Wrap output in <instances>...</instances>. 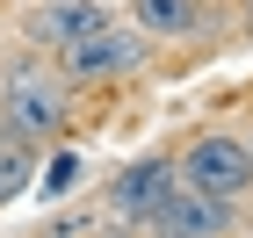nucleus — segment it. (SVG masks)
<instances>
[{
	"instance_id": "1",
	"label": "nucleus",
	"mask_w": 253,
	"mask_h": 238,
	"mask_svg": "<svg viewBox=\"0 0 253 238\" xmlns=\"http://www.w3.org/2000/svg\"><path fill=\"white\" fill-rule=\"evenodd\" d=\"M174 166H181V188H195V195H224L232 202V195L253 188V152L239 137H195Z\"/></svg>"
},
{
	"instance_id": "2",
	"label": "nucleus",
	"mask_w": 253,
	"mask_h": 238,
	"mask_svg": "<svg viewBox=\"0 0 253 238\" xmlns=\"http://www.w3.org/2000/svg\"><path fill=\"white\" fill-rule=\"evenodd\" d=\"M145 29H116V22H101V29H87V36H73V43H58V65L73 79H116V72H130L137 58H145Z\"/></svg>"
},
{
	"instance_id": "3",
	"label": "nucleus",
	"mask_w": 253,
	"mask_h": 238,
	"mask_svg": "<svg viewBox=\"0 0 253 238\" xmlns=\"http://www.w3.org/2000/svg\"><path fill=\"white\" fill-rule=\"evenodd\" d=\"M0 116H7V130H22V137H51L65 123L58 79L37 72V65H15V72H7V94H0Z\"/></svg>"
},
{
	"instance_id": "4",
	"label": "nucleus",
	"mask_w": 253,
	"mask_h": 238,
	"mask_svg": "<svg viewBox=\"0 0 253 238\" xmlns=\"http://www.w3.org/2000/svg\"><path fill=\"white\" fill-rule=\"evenodd\" d=\"M181 188V166L174 159H130L116 180H109V209H116L123 224H152L159 202Z\"/></svg>"
},
{
	"instance_id": "5",
	"label": "nucleus",
	"mask_w": 253,
	"mask_h": 238,
	"mask_svg": "<svg viewBox=\"0 0 253 238\" xmlns=\"http://www.w3.org/2000/svg\"><path fill=\"white\" fill-rule=\"evenodd\" d=\"M217 231H232V202L224 195H167L159 202V217H152V238H217Z\"/></svg>"
},
{
	"instance_id": "6",
	"label": "nucleus",
	"mask_w": 253,
	"mask_h": 238,
	"mask_svg": "<svg viewBox=\"0 0 253 238\" xmlns=\"http://www.w3.org/2000/svg\"><path fill=\"white\" fill-rule=\"evenodd\" d=\"M109 22V7L101 0H51V7H37L29 15V43H73V36H87V29H101Z\"/></svg>"
},
{
	"instance_id": "7",
	"label": "nucleus",
	"mask_w": 253,
	"mask_h": 238,
	"mask_svg": "<svg viewBox=\"0 0 253 238\" xmlns=\"http://www.w3.org/2000/svg\"><path fill=\"white\" fill-rule=\"evenodd\" d=\"M37 180V137H22V130H0V209L22 195Z\"/></svg>"
},
{
	"instance_id": "8",
	"label": "nucleus",
	"mask_w": 253,
	"mask_h": 238,
	"mask_svg": "<svg viewBox=\"0 0 253 238\" xmlns=\"http://www.w3.org/2000/svg\"><path fill=\"white\" fill-rule=\"evenodd\" d=\"M130 15L145 36H188L195 22H203V7L195 0H130Z\"/></svg>"
},
{
	"instance_id": "9",
	"label": "nucleus",
	"mask_w": 253,
	"mask_h": 238,
	"mask_svg": "<svg viewBox=\"0 0 253 238\" xmlns=\"http://www.w3.org/2000/svg\"><path fill=\"white\" fill-rule=\"evenodd\" d=\"M246 152H253V137H246Z\"/></svg>"
}]
</instances>
